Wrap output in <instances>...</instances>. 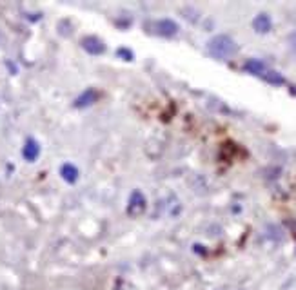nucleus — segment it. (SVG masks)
Instances as JSON below:
<instances>
[{
    "label": "nucleus",
    "mask_w": 296,
    "mask_h": 290,
    "mask_svg": "<svg viewBox=\"0 0 296 290\" xmlns=\"http://www.w3.org/2000/svg\"><path fill=\"white\" fill-rule=\"evenodd\" d=\"M289 229H291V232H292V234L296 236V220H294V222H291V223H289Z\"/></svg>",
    "instance_id": "nucleus-12"
},
{
    "label": "nucleus",
    "mask_w": 296,
    "mask_h": 290,
    "mask_svg": "<svg viewBox=\"0 0 296 290\" xmlns=\"http://www.w3.org/2000/svg\"><path fill=\"white\" fill-rule=\"evenodd\" d=\"M253 29H255L256 33H260V35H265V33H269L273 29V20H271V17H269L267 13L256 15V17L253 18Z\"/></svg>",
    "instance_id": "nucleus-5"
},
{
    "label": "nucleus",
    "mask_w": 296,
    "mask_h": 290,
    "mask_svg": "<svg viewBox=\"0 0 296 290\" xmlns=\"http://www.w3.org/2000/svg\"><path fill=\"white\" fill-rule=\"evenodd\" d=\"M60 174L64 178L68 183H75L78 180V169L75 167L73 163H64L62 167H60Z\"/></svg>",
    "instance_id": "nucleus-9"
},
{
    "label": "nucleus",
    "mask_w": 296,
    "mask_h": 290,
    "mask_svg": "<svg viewBox=\"0 0 296 290\" xmlns=\"http://www.w3.org/2000/svg\"><path fill=\"white\" fill-rule=\"evenodd\" d=\"M82 47L87 51L89 54H102L105 51V45H104V42L98 38V36H95V35H91V36H84L82 38Z\"/></svg>",
    "instance_id": "nucleus-4"
},
{
    "label": "nucleus",
    "mask_w": 296,
    "mask_h": 290,
    "mask_svg": "<svg viewBox=\"0 0 296 290\" xmlns=\"http://www.w3.org/2000/svg\"><path fill=\"white\" fill-rule=\"evenodd\" d=\"M287 42H289V47H291L292 51H296V29L291 31V35L287 36Z\"/></svg>",
    "instance_id": "nucleus-11"
},
{
    "label": "nucleus",
    "mask_w": 296,
    "mask_h": 290,
    "mask_svg": "<svg viewBox=\"0 0 296 290\" xmlns=\"http://www.w3.org/2000/svg\"><path fill=\"white\" fill-rule=\"evenodd\" d=\"M144 210H146V196H144L142 190H133L128 201V214L137 218L144 214Z\"/></svg>",
    "instance_id": "nucleus-2"
},
{
    "label": "nucleus",
    "mask_w": 296,
    "mask_h": 290,
    "mask_svg": "<svg viewBox=\"0 0 296 290\" xmlns=\"http://www.w3.org/2000/svg\"><path fill=\"white\" fill-rule=\"evenodd\" d=\"M264 80H267L269 84H273V86H282L283 84V77L276 71H267L264 75Z\"/></svg>",
    "instance_id": "nucleus-10"
},
{
    "label": "nucleus",
    "mask_w": 296,
    "mask_h": 290,
    "mask_svg": "<svg viewBox=\"0 0 296 290\" xmlns=\"http://www.w3.org/2000/svg\"><path fill=\"white\" fill-rule=\"evenodd\" d=\"M207 53L216 60H229L238 53V44L229 35H214L207 42Z\"/></svg>",
    "instance_id": "nucleus-1"
},
{
    "label": "nucleus",
    "mask_w": 296,
    "mask_h": 290,
    "mask_svg": "<svg viewBox=\"0 0 296 290\" xmlns=\"http://www.w3.org/2000/svg\"><path fill=\"white\" fill-rule=\"evenodd\" d=\"M244 69H246L247 72H251V75H255V77H262V78H264V75L269 71L267 65H265L262 60H256V58L247 60V62L244 63Z\"/></svg>",
    "instance_id": "nucleus-6"
},
{
    "label": "nucleus",
    "mask_w": 296,
    "mask_h": 290,
    "mask_svg": "<svg viewBox=\"0 0 296 290\" xmlns=\"http://www.w3.org/2000/svg\"><path fill=\"white\" fill-rule=\"evenodd\" d=\"M96 100H98V93L95 89H86L82 95L75 100V105L77 107H89V105L95 104Z\"/></svg>",
    "instance_id": "nucleus-8"
},
{
    "label": "nucleus",
    "mask_w": 296,
    "mask_h": 290,
    "mask_svg": "<svg viewBox=\"0 0 296 290\" xmlns=\"http://www.w3.org/2000/svg\"><path fill=\"white\" fill-rule=\"evenodd\" d=\"M153 29H155L156 35L169 38V36L176 35L180 27H178V24L174 22V20H171V18H162V20H156L155 26H153Z\"/></svg>",
    "instance_id": "nucleus-3"
},
{
    "label": "nucleus",
    "mask_w": 296,
    "mask_h": 290,
    "mask_svg": "<svg viewBox=\"0 0 296 290\" xmlns=\"http://www.w3.org/2000/svg\"><path fill=\"white\" fill-rule=\"evenodd\" d=\"M38 154H40V145H38L37 140H33V138H29L26 143H24V149H22V156L28 162H35V160L38 158Z\"/></svg>",
    "instance_id": "nucleus-7"
}]
</instances>
